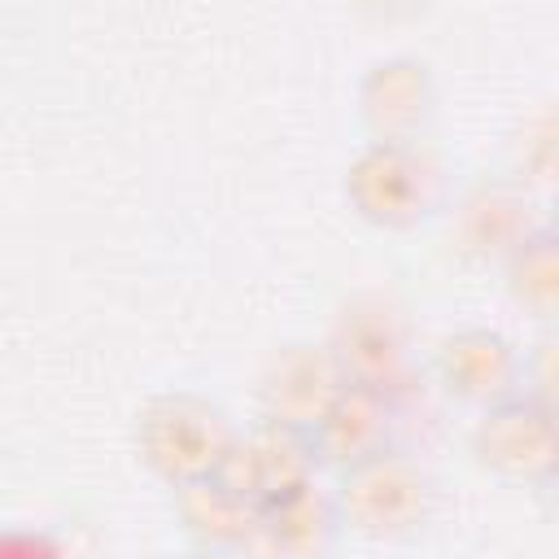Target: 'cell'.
Here are the masks:
<instances>
[{
	"mask_svg": "<svg viewBox=\"0 0 559 559\" xmlns=\"http://www.w3.org/2000/svg\"><path fill=\"white\" fill-rule=\"evenodd\" d=\"M555 349H559L555 328H542V336L520 354V393L546 406H555Z\"/></svg>",
	"mask_w": 559,
	"mask_h": 559,
	"instance_id": "2e32d148",
	"label": "cell"
},
{
	"mask_svg": "<svg viewBox=\"0 0 559 559\" xmlns=\"http://www.w3.org/2000/svg\"><path fill=\"white\" fill-rule=\"evenodd\" d=\"M354 114L367 140H384V144L428 140V127L437 114L432 66L415 52L376 57L354 83Z\"/></svg>",
	"mask_w": 559,
	"mask_h": 559,
	"instance_id": "52a82bcc",
	"label": "cell"
},
{
	"mask_svg": "<svg viewBox=\"0 0 559 559\" xmlns=\"http://www.w3.org/2000/svg\"><path fill=\"white\" fill-rule=\"evenodd\" d=\"M498 271H502L507 297L524 314H533L542 328H555V314H559V231H555V223H542Z\"/></svg>",
	"mask_w": 559,
	"mask_h": 559,
	"instance_id": "5bb4252c",
	"label": "cell"
},
{
	"mask_svg": "<svg viewBox=\"0 0 559 559\" xmlns=\"http://www.w3.org/2000/svg\"><path fill=\"white\" fill-rule=\"evenodd\" d=\"M310 445L319 454V467H349L358 459H371L393 445V397L345 384L336 402L323 411V419L310 428Z\"/></svg>",
	"mask_w": 559,
	"mask_h": 559,
	"instance_id": "8fae6325",
	"label": "cell"
},
{
	"mask_svg": "<svg viewBox=\"0 0 559 559\" xmlns=\"http://www.w3.org/2000/svg\"><path fill=\"white\" fill-rule=\"evenodd\" d=\"M445 197V170L428 140L384 144L362 140V148L345 166V201L349 210L380 231H411L437 214Z\"/></svg>",
	"mask_w": 559,
	"mask_h": 559,
	"instance_id": "3957f363",
	"label": "cell"
},
{
	"mask_svg": "<svg viewBox=\"0 0 559 559\" xmlns=\"http://www.w3.org/2000/svg\"><path fill=\"white\" fill-rule=\"evenodd\" d=\"M175 515H179L183 533L197 542V550H205V555H245L249 546H258L262 507L249 502L245 493H236L223 476L179 485Z\"/></svg>",
	"mask_w": 559,
	"mask_h": 559,
	"instance_id": "7c38bea8",
	"label": "cell"
},
{
	"mask_svg": "<svg viewBox=\"0 0 559 559\" xmlns=\"http://www.w3.org/2000/svg\"><path fill=\"white\" fill-rule=\"evenodd\" d=\"M328 493H332L341 528H349L367 542L419 537L424 524L432 520V507H437L432 476L397 445L332 472Z\"/></svg>",
	"mask_w": 559,
	"mask_h": 559,
	"instance_id": "6da1fadb",
	"label": "cell"
},
{
	"mask_svg": "<svg viewBox=\"0 0 559 559\" xmlns=\"http://www.w3.org/2000/svg\"><path fill=\"white\" fill-rule=\"evenodd\" d=\"M323 345L332 349V358L341 362L349 384H362V389L393 397L411 380L415 354H411L406 314L380 293H358V297L341 301Z\"/></svg>",
	"mask_w": 559,
	"mask_h": 559,
	"instance_id": "5b68a950",
	"label": "cell"
},
{
	"mask_svg": "<svg viewBox=\"0 0 559 559\" xmlns=\"http://www.w3.org/2000/svg\"><path fill=\"white\" fill-rule=\"evenodd\" d=\"M437 384L467 402V406H493L511 393H520V349L498 328H454L432 349Z\"/></svg>",
	"mask_w": 559,
	"mask_h": 559,
	"instance_id": "30bf717a",
	"label": "cell"
},
{
	"mask_svg": "<svg viewBox=\"0 0 559 559\" xmlns=\"http://www.w3.org/2000/svg\"><path fill=\"white\" fill-rule=\"evenodd\" d=\"M472 454L476 463L524 489H550L559 472V437H555V406L533 402L524 393H511L480 411L472 428Z\"/></svg>",
	"mask_w": 559,
	"mask_h": 559,
	"instance_id": "8992f818",
	"label": "cell"
},
{
	"mask_svg": "<svg viewBox=\"0 0 559 559\" xmlns=\"http://www.w3.org/2000/svg\"><path fill=\"white\" fill-rule=\"evenodd\" d=\"M231 441H236L231 415L192 389L153 393L135 411V454L170 489L218 476Z\"/></svg>",
	"mask_w": 559,
	"mask_h": 559,
	"instance_id": "7a4b0ae2",
	"label": "cell"
},
{
	"mask_svg": "<svg viewBox=\"0 0 559 559\" xmlns=\"http://www.w3.org/2000/svg\"><path fill=\"white\" fill-rule=\"evenodd\" d=\"M345 384L349 380L323 341H288L258 380V419L310 432Z\"/></svg>",
	"mask_w": 559,
	"mask_h": 559,
	"instance_id": "9c48e42d",
	"label": "cell"
},
{
	"mask_svg": "<svg viewBox=\"0 0 559 559\" xmlns=\"http://www.w3.org/2000/svg\"><path fill=\"white\" fill-rule=\"evenodd\" d=\"M502 175H511L520 188H528L537 201H550L555 179H559V122L555 109L542 100L537 109H528L511 135H507V166Z\"/></svg>",
	"mask_w": 559,
	"mask_h": 559,
	"instance_id": "9a60e30c",
	"label": "cell"
},
{
	"mask_svg": "<svg viewBox=\"0 0 559 559\" xmlns=\"http://www.w3.org/2000/svg\"><path fill=\"white\" fill-rule=\"evenodd\" d=\"M319 472L323 467L310 445V432H297L271 419H253L249 428H236V441L218 467V476L258 507L314 485Z\"/></svg>",
	"mask_w": 559,
	"mask_h": 559,
	"instance_id": "ba28073f",
	"label": "cell"
},
{
	"mask_svg": "<svg viewBox=\"0 0 559 559\" xmlns=\"http://www.w3.org/2000/svg\"><path fill=\"white\" fill-rule=\"evenodd\" d=\"M0 559H66V550L44 528H0Z\"/></svg>",
	"mask_w": 559,
	"mask_h": 559,
	"instance_id": "e0dca14e",
	"label": "cell"
},
{
	"mask_svg": "<svg viewBox=\"0 0 559 559\" xmlns=\"http://www.w3.org/2000/svg\"><path fill=\"white\" fill-rule=\"evenodd\" d=\"M546 218V201L502 170L476 175L450 210V249L467 266H502Z\"/></svg>",
	"mask_w": 559,
	"mask_h": 559,
	"instance_id": "277c9868",
	"label": "cell"
},
{
	"mask_svg": "<svg viewBox=\"0 0 559 559\" xmlns=\"http://www.w3.org/2000/svg\"><path fill=\"white\" fill-rule=\"evenodd\" d=\"M341 533L332 493L314 480L297 493H284L262 507L258 524V546L271 559H323Z\"/></svg>",
	"mask_w": 559,
	"mask_h": 559,
	"instance_id": "4fadbf2b",
	"label": "cell"
},
{
	"mask_svg": "<svg viewBox=\"0 0 559 559\" xmlns=\"http://www.w3.org/2000/svg\"><path fill=\"white\" fill-rule=\"evenodd\" d=\"M192 559H240V555H205V550H197Z\"/></svg>",
	"mask_w": 559,
	"mask_h": 559,
	"instance_id": "ac0fdd59",
	"label": "cell"
}]
</instances>
